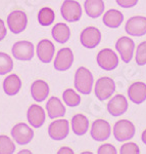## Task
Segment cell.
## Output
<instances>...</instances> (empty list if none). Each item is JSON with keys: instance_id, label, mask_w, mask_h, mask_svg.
Masks as SVG:
<instances>
[{"instance_id": "6da1fadb", "label": "cell", "mask_w": 146, "mask_h": 154, "mask_svg": "<svg viewBox=\"0 0 146 154\" xmlns=\"http://www.w3.org/2000/svg\"><path fill=\"white\" fill-rule=\"evenodd\" d=\"M93 75L86 67H80L75 74V88L79 93L89 95L92 91Z\"/></svg>"}, {"instance_id": "7a4b0ae2", "label": "cell", "mask_w": 146, "mask_h": 154, "mask_svg": "<svg viewBox=\"0 0 146 154\" xmlns=\"http://www.w3.org/2000/svg\"><path fill=\"white\" fill-rule=\"evenodd\" d=\"M136 128L133 122L127 119H121L113 126V137L118 142H126L135 136Z\"/></svg>"}, {"instance_id": "3957f363", "label": "cell", "mask_w": 146, "mask_h": 154, "mask_svg": "<svg viewBox=\"0 0 146 154\" xmlns=\"http://www.w3.org/2000/svg\"><path fill=\"white\" fill-rule=\"evenodd\" d=\"M115 91V80L110 77L104 76L100 77L95 84L94 93L96 98L99 101H105L112 97L113 93Z\"/></svg>"}, {"instance_id": "277c9868", "label": "cell", "mask_w": 146, "mask_h": 154, "mask_svg": "<svg viewBox=\"0 0 146 154\" xmlns=\"http://www.w3.org/2000/svg\"><path fill=\"white\" fill-rule=\"evenodd\" d=\"M82 6L76 0H64L60 7L61 17L69 23L78 22L82 17Z\"/></svg>"}, {"instance_id": "5b68a950", "label": "cell", "mask_w": 146, "mask_h": 154, "mask_svg": "<svg viewBox=\"0 0 146 154\" xmlns=\"http://www.w3.org/2000/svg\"><path fill=\"white\" fill-rule=\"evenodd\" d=\"M96 62L103 70L112 71L118 66V57L112 49L103 48L97 54Z\"/></svg>"}, {"instance_id": "8992f818", "label": "cell", "mask_w": 146, "mask_h": 154, "mask_svg": "<svg viewBox=\"0 0 146 154\" xmlns=\"http://www.w3.org/2000/svg\"><path fill=\"white\" fill-rule=\"evenodd\" d=\"M28 25V17L23 11H13L7 17V26L13 34H19L25 31Z\"/></svg>"}, {"instance_id": "52a82bcc", "label": "cell", "mask_w": 146, "mask_h": 154, "mask_svg": "<svg viewBox=\"0 0 146 154\" xmlns=\"http://www.w3.org/2000/svg\"><path fill=\"white\" fill-rule=\"evenodd\" d=\"M12 56L19 61H31L34 57V44L31 41L22 40L18 41L12 45Z\"/></svg>"}, {"instance_id": "ba28073f", "label": "cell", "mask_w": 146, "mask_h": 154, "mask_svg": "<svg viewBox=\"0 0 146 154\" xmlns=\"http://www.w3.org/2000/svg\"><path fill=\"white\" fill-rule=\"evenodd\" d=\"M81 44L88 49L95 48L101 41V32L96 27H87L81 32Z\"/></svg>"}, {"instance_id": "9c48e42d", "label": "cell", "mask_w": 146, "mask_h": 154, "mask_svg": "<svg viewBox=\"0 0 146 154\" xmlns=\"http://www.w3.org/2000/svg\"><path fill=\"white\" fill-rule=\"evenodd\" d=\"M12 139L19 145H27L33 140L34 131L25 122L16 125L11 130Z\"/></svg>"}, {"instance_id": "30bf717a", "label": "cell", "mask_w": 146, "mask_h": 154, "mask_svg": "<svg viewBox=\"0 0 146 154\" xmlns=\"http://www.w3.org/2000/svg\"><path fill=\"white\" fill-rule=\"evenodd\" d=\"M90 135L93 140L97 142H103L110 139L111 135L110 125L104 119H96L91 126Z\"/></svg>"}, {"instance_id": "8fae6325", "label": "cell", "mask_w": 146, "mask_h": 154, "mask_svg": "<svg viewBox=\"0 0 146 154\" xmlns=\"http://www.w3.org/2000/svg\"><path fill=\"white\" fill-rule=\"evenodd\" d=\"M70 133V123L66 119H57L48 126V135L54 141L66 139Z\"/></svg>"}, {"instance_id": "7c38bea8", "label": "cell", "mask_w": 146, "mask_h": 154, "mask_svg": "<svg viewBox=\"0 0 146 154\" xmlns=\"http://www.w3.org/2000/svg\"><path fill=\"white\" fill-rule=\"evenodd\" d=\"M115 48L121 56V59L124 63L128 64L132 61L135 49V42L127 36H123L117 41Z\"/></svg>"}, {"instance_id": "4fadbf2b", "label": "cell", "mask_w": 146, "mask_h": 154, "mask_svg": "<svg viewBox=\"0 0 146 154\" xmlns=\"http://www.w3.org/2000/svg\"><path fill=\"white\" fill-rule=\"evenodd\" d=\"M126 32L131 36L140 37L146 34V18L142 16H135L130 18L125 26Z\"/></svg>"}, {"instance_id": "5bb4252c", "label": "cell", "mask_w": 146, "mask_h": 154, "mask_svg": "<svg viewBox=\"0 0 146 154\" xmlns=\"http://www.w3.org/2000/svg\"><path fill=\"white\" fill-rule=\"evenodd\" d=\"M74 63V53L71 48H64L58 51L54 60V69L57 71H66Z\"/></svg>"}, {"instance_id": "9a60e30c", "label": "cell", "mask_w": 146, "mask_h": 154, "mask_svg": "<svg viewBox=\"0 0 146 154\" xmlns=\"http://www.w3.org/2000/svg\"><path fill=\"white\" fill-rule=\"evenodd\" d=\"M27 119H28L29 123L33 128H39L44 125L46 119V114L44 109L39 105H31L29 107L28 111H27Z\"/></svg>"}, {"instance_id": "2e32d148", "label": "cell", "mask_w": 146, "mask_h": 154, "mask_svg": "<svg viewBox=\"0 0 146 154\" xmlns=\"http://www.w3.org/2000/svg\"><path fill=\"white\" fill-rule=\"evenodd\" d=\"M54 54H55V48L50 40L42 39L41 41H39L38 45H37V56L42 63H50L54 57Z\"/></svg>"}, {"instance_id": "e0dca14e", "label": "cell", "mask_w": 146, "mask_h": 154, "mask_svg": "<svg viewBox=\"0 0 146 154\" xmlns=\"http://www.w3.org/2000/svg\"><path fill=\"white\" fill-rule=\"evenodd\" d=\"M127 98L123 95H117L111 98L107 104V111L112 116H120L127 112L128 110Z\"/></svg>"}, {"instance_id": "ac0fdd59", "label": "cell", "mask_w": 146, "mask_h": 154, "mask_svg": "<svg viewBox=\"0 0 146 154\" xmlns=\"http://www.w3.org/2000/svg\"><path fill=\"white\" fill-rule=\"evenodd\" d=\"M128 96L134 104H142L146 101V84L142 81L132 83L128 88Z\"/></svg>"}, {"instance_id": "d6986e66", "label": "cell", "mask_w": 146, "mask_h": 154, "mask_svg": "<svg viewBox=\"0 0 146 154\" xmlns=\"http://www.w3.org/2000/svg\"><path fill=\"white\" fill-rule=\"evenodd\" d=\"M32 98L36 102L41 103L45 101L49 95V85L44 80H36L31 85Z\"/></svg>"}, {"instance_id": "ffe728a7", "label": "cell", "mask_w": 146, "mask_h": 154, "mask_svg": "<svg viewBox=\"0 0 146 154\" xmlns=\"http://www.w3.org/2000/svg\"><path fill=\"white\" fill-rule=\"evenodd\" d=\"M46 111L48 114V117L51 119L63 117L66 114V107L61 103V101L56 97H52L47 101Z\"/></svg>"}, {"instance_id": "44dd1931", "label": "cell", "mask_w": 146, "mask_h": 154, "mask_svg": "<svg viewBox=\"0 0 146 154\" xmlns=\"http://www.w3.org/2000/svg\"><path fill=\"white\" fill-rule=\"evenodd\" d=\"M22 88V80L16 74H10L3 80V91L7 96H16Z\"/></svg>"}, {"instance_id": "7402d4cb", "label": "cell", "mask_w": 146, "mask_h": 154, "mask_svg": "<svg viewBox=\"0 0 146 154\" xmlns=\"http://www.w3.org/2000/svg\"><path fill=\"white\" fill-rule=\"evenodd\" d=\"M84 8L88 17L92 19H97L102 16L105 5L103 0H85Z\"/></svg>"}, {"instance_id": "603a6c76", "label": "cell", "mask_w": 146, "mask_h": 154, "mask_svg": "<svg viewBox=\"0 0 146 154\" xmlns=\"http://www.w3.org/2000/svg\"><path fill=\"white\" fill-rule=\"evenodd\" d=\"M103 24L108 28H118L124 22V14L118 9H110L103 14Z\"/></svg>"}, {"instance_id": "cb8c5ba5", "label": "cell", "mask_w": 146, "mask_h": 154, "mask_svg": "<svg viewBox=\"0 0 146 154\" xmlns=\"http://www.w3.org/2000/svg\"><path fill=\"white\" fill-rule=\"evenodd\" d=\"M89 120L84 114H76L72 118V131L77 136H83L88 131Z\"/></svg>"}, {"instance_id": "d4e9b609", "label": "cell", "mask_w": 146, "mask_h": 154, "mask_svg": "<svg viewBox=\"0 0 146 154\" xmlns=\"http://www.w3.org/2000/svg\"><path fill=\"white\" fill-rule=\"evenodd\" d=\"M51 34H52L53 39L58 43H66L70 40L71 37V30L66 24L58 23L55 24L51 30Z\"/></svg>"}, {"instance_id": "484cf974", "label": "cell", "mask_w": 146, "mask_h": 154, "mask_svg": "<svg viewBox=\"0 0 146 154\" xmlns=\"http://www.w3.org/2000/svg\"><path fill=\"white\" fill-rule=\"evenodd\" d=\"M55 20V12L50 7H43L38 12V22L41 26L47 27L53 24Z\"/></svg>"}, {"instance_id": "4316f807", "label": "cell", "mask_w": 146, "mask_h": 154, "mask_svg": "<svg viewBox=\"0 0 146 154\" xmlns=\"http://www.w3.org/2000/svg\"><path fill=\"white\" fill-rule=\"evenodd\" d=\"M63 100L66 106L69 107H77L81 103L80 95L76 93L74 89L68 88L63 93Z\"/></svg>"}, {"instance_id": "83f0119b", "label": "cell", "mask_w": 146, "mask_h": 154, "mask_svg": "<svg viewBox=\"0 0 146 154\" xmlns=\"http://www.w3.org/2000/svg\"><path fill=\"white\" fill-rule=\"evenodd\" d=\"M13 69V61L11 57L5 53H0V75L10 73Z\"/></svg>"}, {"instance_id": "f1b7e54d", "label": "cell", "mask_w": 146, "mask_h": 154, "mask_svg": "<svg viewBox=\"0 0 146 154\" xmlns=\"http://www.w3.org/2000/svg\"><path fill=\"white\" fill-rule=\"evenodd\" d=\"M16 151V145L9 137L0 136V154H12Z\"/></svg>"}, {"instance_id": "f546056e", "label": "cell", "mask_w": 146, "mask_h": 154, "mask_svg": "<svg viewBox=\"0 0 146 154\" xmlns=\"http://www.w3.org/2000/svg\"><path fill=\"white\" fill-rule=\"evenodd\" d=\"M135 60L137 65L139 66L146 65V41L141 42L139 45L137 46Z\"/></svg>"}, {"instance_id": "4dcf8cb0", "label": "cell", "mask_w": 146, "mask_h": 154, "mask_svg": "<svg viewBox=\"0 0 146 154\" xmlns=\"http://www.w3.org/2000/svg\"><path fill=\"white\" fill-rule=\"evenodd\" d=\"M120 153H122V154H137V153H140V149H139V146H138L136 143L129 142V143L124 144L122 147H121Z\"/></svg>"}, {"instance_id": "1f68e13d", "label": "cell", "mask_w": 146, "mask_h": 154, "mask_svg": "<svg viewBox=\"0 0 146 154\" xmlns=\"http://www.w3.org/2000/svg\"><path fill=\"white\" fill-rule=\"evenodd\" d=\"M98 154H117L118 150L115 149L112 144H103V145L99 146L97 150Z\"/></svg>"}, {"instance_id": "d6a6232c", "label": "cell", "mask_w": 146, "mask_h": 154, "mask_svg": "<svg viewBox=\"0 0 146 154\" xmlns=\"http://www.w3.org/2000/svg\"><path fill=\"white\" fill-rule=\"evenodd\" d=\"M118 6L123 7V8H131L137 5L138 0H115Z\"/></svg>"}, {"instance_id": "836d02e7", "label": "cell", "mask_w": 146, "mask_h": 154, "mask_svg": "<svg viewBox=\"0 0 146 154\" xmlns=\"http://www.w3.org/2000/svg\"><path fill=\"white\" fill-rule=\"evenodd\" d=\"M6 33H7V30H6L5 24H4L3 20L0 19V41H2L4 38H5Z\"/></svg>"}, {"instance_id": "e575fe53", "label": "cell", "mask_w": 146, "mask_h": 154, "mask_svg": "<svg viewBox=\"0 0 146 154\" xmlns=\"http://www.w3.org/2000/svg\"><path fill=\"white\" fill-rule=\"evenodd\" d=\"M57 153L58 154H73L74 153V150L72 148L70 147H63V148H60L59 150L57 151Z\"/></svg>"}, {"instance_id": "d590c367", "label": "cell", "mask_w": 146, "mask_h": 154, "mask_svg": "<svg viewBox=\"0 0 146 154\" xmlns=\"http://www.w3.org/2000/svg\"><path fill=\"white\" fill-rule=\"evenodd\" d=\"M141 140H142V142L146 145V130L143 131L142 135H141Z\"/></svg>"}, {"instance_id": "8d00e7d4", "label": "cell", "mask_w": 146, "mask_h": 154, "mask_svg": "<svg viewBox=\"0 0 146 154\" xmlns=\"http://www.w3.org/2000/svg\"><path fill=\"white\" fill-rule=\"evenodd\" d=\"M22 153H31V151L30 150H21L19 151V154H22Z\"/></svg>"}]
</instances>
